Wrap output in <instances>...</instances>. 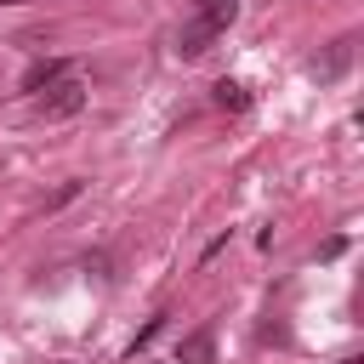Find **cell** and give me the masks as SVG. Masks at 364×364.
<instances>
[{"mask_svg": "<svg viewBox=\"0 0 364 364\" xmlns=\"http://www.w3.org/2000/svg\"><path fill=\"white\" fill-rule=\"evenodd\" d=\"M46 119H68V114H80L85 108V85L80 80H57V85H46L40 91V102H34Z\"/></svg>", "mask_w": 364, "mask_h": 364, "instance_id": "obj_1", "label": "cell"}, {"mask_svg": "<svg viewBox=\"0 0 364 364\" xmlns=\"http://www.w3.org/2000/svg\"><path fill=\"white\" fill-rule=\"evenodd\" d=\"M57 80H68V63H63V57H46V63H34V68L23 74V91H34V97H40V91H46V85H57Z\"/></svg>", "mask_w": 364, "mask_h": 364, "instance_id": "obj_2", "label": "cell"}, {"mask_svg": "<svg viewBox=\"0 0 364 364\" xmlns=\"http://www.w3.org/2000/svg\"><path fill=\"white\" fill-rule=\"evenodd\" d=\"M176 364H216V341H210V330H193V336H182V347H176Z\"/></svg>", "mask_w": 364, "mask_h": 364, "instance_id": "obj_3", "label": "cell"}, {"mask_svg": "<svg viewBox=\"0 0 364 364\" xmlns=\"http://www.w3.org/2000/svg\"><path fill=\"white\" fill-rule=\"evenodd\" d=\"M210 40H216V28H205V23L193 17V23L176 34V51H182V57H199V51H210Z\"/></svg>", "mask_w": 364, "mask_h": 364, "instance_id": "obj_4", "label": "cell"}, {"mask_svg": "<svg viewBox=\"0 0 364 364\" xmlns=\"http://www.w3.org/2000/svg\"><path fill=\"white\" fill-rule=\"evenodd\" d=\"M233 17H239V0H199V23H205V28H216V34H222Z\"/></svg>", "mask_w": 364, "mask_h": 364, "instance_id": "obj_5", "label": "cell"}, {"mask_svg": "<svg viewBox=\"0 0 364 364\" xmlns=\"http://www.w3.org/2000/svg\"><path fill=\"white\" fill-rule=\"evenodd\" d=\"M347 57H353V40H336V46H330V57H324V63H313V74H318V80H336V74L347 68Z\"/></svg>", "mask_w": 364, "mask_h": 364, "instance_id": "obj_6", "label": "cell"}, {"mask_svg": "<svg viewBox=\"0 0 364 364\" xmlns=\"http://www.w3.org/2000/svg\"><path fill=\"white\" fill-rule=\"evenodd\" d=\"M210 97H216V108H233V114H239V108H250L245 85H233V80H216V85H210Z\"/></svg>", "mask_w": 364, "mask_h": 364, "instance_id": "obj_7", "label": "cell"}, {"mask_svg": "<svg viewBox=\"0 0 364 364\" xmlns=\"http://www.w3.org/2000/svg\"><path fill=\"white\" fill-rule=\"evenodd\" d=\"M159 330H165V313H154V318H148V324H142V336H136V347H148V341H154V336H159ZM136 347H131V353H136Z\"/></svg>", "mask_w": 364, "mask_h": 364, "instance_id": "obj_8", "label": "cell"}, {"mask_svg": "<svg viewBox=\"0 0 364 364\" xmlns=\"http://www.w3.org/2000/svg\"><path fill=\"white\" fill-rule=\"evenodd\" d=\"M0 6H17V0H0Z\"/></svg>", "mask_w": 364, "mask_h": 364, "instance_id": "obj_9", "label": "cell"}]
</instances>
